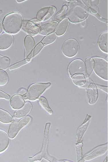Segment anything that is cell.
<instances>
[{
    "label": "cell",
    "instance_id": "37",
    "mask_svg": "<svg viewBox=\"0 0 108 162\" xmlns=\"http://www.w3.org/2000/svg\"><path fill=\"white\" fill-rule=\"evenodd\" d=\"M3 27L2 24L0 21V35L1 34L3 30Z\"/></svg>",
    "mask_w": 108,
    "mask_h": 162
},
{
    "label": "cell",
    "instance_id": "34",
    "mask_svg": "<svg viewBox=\"0 0 108 162\" xmlns=\"http://www.w3.org/2000/svg\"><path fill=\"white\" fill-rule=\"evenodd\" d=\"M0 98L9 99L10 98V96L7 93L0 90Z\"/></svg>",
    "mask_w": 108,
    "mask_h": 162
},
{
    "label": "cell",
    "instance_id": "32",
    "mask_svg": "<svg viewBox=\"0 0 108 162\" xmlns=\"http://www.w3.org/2000/svg\"><path fill=\"white\" fill-rule=\"evenodd\" d=\"M44 46V45L41 42H39L34 47L28 58H31L36 56Z\"/></svg>",
    "mask_w": 108,
    "mask_h": 162
},
{
    "label": "cell",
    "instance_id": "13",
    "mask_svg": "<svg viewBox=\"0 0 108 162\" xmlns=\"http://www.w3.org/2000/svg\"><path fill=\"white\" fill-rule=\"evenodd\" d=\"M40 29L39 24L30 21L27 22L25 26V32L29 35L32 36L37 35L39 33Z\"/></svg>",
    "mask_w": 108,
    "mask_h": 162
},
{
    "label": "cell",
    "instance_id": "28",
    "mask_svg": "<svg viewBox=\"0 0 108 162\" xmlns=\"http://www.w3.org/2000/svg\"><path fill=\"white\" fill-rule=\"evenodd\" d=\"M39 103L42 108L49 114H52L53 112L49 106L47 99L44 97H41L39 99Z\"/></svg>",
    "mask_w": 108,
    "mask_h": 162
},
{
    "label": "cell",
    "instance_id": "9",
    "mask_svg": "<svg viewBox=\"0 0 108 162\" xmlns=\"http://www.w3.org/2000/svg\"><path fill=\"white\" fill-rule=\"evenodd\" d=\"M56 7L53 6L42 8L40 9L36 15V19L39 22L47 20L55 13Z\"/></svg>",
    "mask_w": 108,
    "mask_h": 162
},
{
    "label": "cell",
    "instance_id": "26",
    "mask_svg": "<svg viewBox=\"0 0 108 162\" xmlns=\"http://www.w3.org/2000/svg\"><path fill=\"white\" fill-rule=\"evenodd\" d=\"M68 9L67 5H64L61 9L55 15V21L59 22L64 19L67 13Z\"/></svg>",
    "mask_w": 108,
    "mask_h": 162
},
{
    "label": "cell",
    "instance_id": "29",
    "mask_svg": "<svg viewBox=\"0 0 108 162\" xmlns=\"http://www.w3.org/2000/svg\"><path fill=\"white\" fill-rule=\"evenodd\" d=\"M10 63V59L8 57L0 55V69L5 70L9 67Z\"/></svg>",
    "mask_w": 108,
    "mask_h": 162
},
{
    "label": "cell",
    "instance_id": "35",
    "mask_svg": "<svg viewBox=\"0 0 108 162\" xmlns=\"http://www.w3.org/2000/svg\"><path fill=\"white\" fill-rule=\"evenodd\" d=\"M96 86L102 91L107 93L108 87L107 86H103L98 84H96Z\"/></svg>",
    "mask_w": 108,
    "mask_h": 162
},
{
    "label": "cell",
    "instance_id": "31",
    "mask_svg": "<svg viewBox=\"0 0 108 162\" xmlns=\"http://www.w3.org/2000/svg\"><path fill=\"white\" fill-rule=\"evenodd\" d=\"M30 58H26L21 61L11 65L9 67V70L11 71L18 69L28 63L30 61Z\"/></svg>",
    "mask_w": 108,
    "mask_h": 162
},
{
    "label": "cell",
    "instance_id": "11",
    "mask_svg": "<svg viewBox=\"0 0 108 162\" xmlns=\"http://www.w3.org/2000/svg\"><path fill=\"white\" fill-rule=\"evenodd\" d=\"M107 143L99 145L91 150L92 152L86 154L84 157L86 160L92 159L98 156L104 154L107 150Z\"/></svg>",
    "mask_w": 108,
    "mask_h": 162
},
{
    "label": "cell",
    "instance_id": "33",
    "mask_svg": "<svg viewBox=\"0 0 108 162\" xmlns=\"http://www.w3.org/2000/svg\"><path fill=\"white\" fill-rule=\"evenodd\" d=\"M83 145V143L81 142L78 143L76 145V149L77 152V161L82 162L83 161L82 153V149Z\"/></svg>",
    "mask_w": 108,
    "mask_h": 162
},
{
    "label": "cell",
    "instance_id": "7",
    "mask_svg": "<svg viewBox=\"0 0 108 162\" xmlns=\"http://www.w3.org/2000/svg\"><path fill=\"white\" fill-rule=\"evenodd\" d=\"M68 72L71 78L77 73L82 74L85 76L86 75L84 63L79 59H75L70 63L68 67Z\"/></svg>",
    "mask_w": 108,
    "mask_h": 162
},
{
    "label": "cell",
    "instance_id": "1",
    "mask_svg": "<svg viewBox=\"0 0 108 162\" xmlns=\"http://www.w3.org/2000/svg\"><path fill=\"white\" fill-rule=\"evenodd\" d=\"M74 0L68 3V17L70 22L78 23L85 20L88 17L89 9L82 1Z\"/></svg>",
    "mask_w": 108,
    "mask_h": 162
},
{
    "label": "cell",
    "instance_id": "5",
    "mask_svg": "<svg viewBox=\"0 0 108 162\" xmlns=\"http://www.w3.org/2000/svg\"><path fill=\"white\" fill-rule=\"evenodd\" d=\"M31 120L29 116L23 117L17 122H12L10 124L8 131L9 138L13 139L17 135L19 131L28 124Z\"/></svg>",
    "mask_w": 108,
    "mask_h": 162
},
{
    "label": "cell",
    "instance_id": "39",
    "mask_svg": "<svg viewBox=\"0 0 108 162\" xmlns=\"http://www.w3.org/2000/svg\"><path fill=\"white\" fill-rule=\"evenodd\" d=\"M26 0H17L16 1L18 3L21 2L25 1Z\"/></svg>",
    "mask_w": 108,
    "mask_h": 162
},
{
    "label": "cell",
    "instance_id": "2",
    "mask_svg": "<svg viewBox=\"0 0 108 162\" xmlns=\"http://www.w3.org/2000/svg\"><path fill=\"white\" fill-rule=\"evenodd\" d=\"M23 23V20L19 13L14 12L7 15L2 23L3 29L6 32L10 34H15L20 31Z\"/></svg>",
    "mask_w": 108,
    "mask_h": 162
},
{
    "label": "cell",
    "instance_id": "14",
    "mask_svg": "<svg viewBox=\"0 0 108 162\" xmlns=\"http://www.w3.org/2000/svg\"><path fill=\"white\" fill-rule=\"evenodd\" d=\"M10 105L14 110H18L21 108L25 103L22 96L19 94L13 95L10 100Z\"/></svg>",
    "mask_w": 108,
    "mask_h": 162
},
{
    "label": "cell",
    "instance_id": "16",
    "mask_svg": "<svg viewBox=\"0 0 108 162\" xmlns=\"http://www.w3.org/2000/svg\"><path fill=\"white\" fill-rule=\"evenodd\" d=\"M24 45L25 50V57L28 58L35 47V42L32 36H26L24 39Z\"/></svg>",
    "mask_w": 108,
    "mask_h": 162
},
{
    "label": "cell",
    "instance_id": "21",
    "mask_svg": "<svg viewBox=\"0 0 108 162\" xmlns=\"http://www.w3.org/2000/svg\"><path fill=\"white\" fill-rule=\"evenodd\" d=\"M91 11L93 14L97 13L99 0H82Z\"/></svg>",
    "mask_w": 108,
    "mask_h": 162
},
{
    "label": "cell",
    "instance_id": "20",
    "mask_svg": "<svg viewBox=\"0 0 108 162\" xmlns=\"http://www.w3.org/2000/svg\"><path fill=\"white\" fill-rule=\"evenodd\" d=\"M69 21L67 18H65L58 24L55 31L57 36H61L66 32L68 26Z\"/></svg>",
    "mask_w": 108,
    "mask_h": 162
},
{
    "label": "cell",
    "instance_id": "8",
    "mask_svg": "<svg viewBox=\"0 0 108 162\" xmlns=\"http://www.w3.org/2000/svg\"><path fill=\"white\" fill-rule=\"evenodd\" d=\"M50 124V123H47L46 124L44 133L43 146L41 151L33 157H29L28 159L30 161L32 162L40 160L42 158L47 155L46 149L48 143Z\"/></svg>",
    "mask_w": 108,
    "mask_h": 162
},
{
    "label": "cell",
    "instance_id": "38",
    "mask_svg": "<svg viewBox=\"0 0 108 162\" xmlns=\"http://www.w3.org/2000/svg\"><path fill=\"white\" fill-rule=\"evenodd\" d=\"M26 90L24 89H22L19 91V93L21 94L23 93V95H24L26 93Z\"/></svg>",
    "mask_w": 108,
    "mask_h": 162
},
{
    "label": "cell",
    "instance_id": "10",
    "mask_svg": "<svg viewBox=\"0 0 108 162\" xmlns=\"http://www.w3.org/2000/svg\"><path fill=\"white\" fill-rule=\"evenodd\" d=\"M85 89L89 103L93 104L96 102L98 98V91L95 84L91 82Z\"/></svg>",
    "mask_w": 108,
    "mask_h": 162
},
{
    "label": "cell",
    "instance_id": "15",
    "mask_svg": "<svg viewBox=\"0 0 108 162\" xmlns=\"http://www.w3.org/2000/svg\"><path fill=\"white\" fill-rule=\"evenodd\" d=\"M58 24V22L54 21L42 25L41 26L39 33L42 35H46L54 32Z\"/></svg>",
    "mask_w": 108,
    "mask_h": 162
},
{
    "label": "cell",
    "instance_id": "24",
    "mask_svg": "<svg viewBox=\"0 0 108 162\" xmlns=\"http://www.w3.org/2000/svg\"><path fill=\"white\" fill-rule=\"evenodd\" d=\"M84 64L86 74L89 77L93 70L94 61L92 58L88 57L85 59Z\"/></svg>",
    "mask_w": 108,
    "mask_h": 162
},
{
    "label": "cell",
    "instance_id": "25",
    "mask_svg": "<svg viewBox=\"0 0 108 162\" xmlns=\"http://www.w3.org/2000/svg\"><path fill=\"white\" fill-rule=\"evenodd\" d=\"M13 120L12 116L7 112L0 108V122L4 124H8Z\"/></svg>",
    "mask_w": 108,
    "mask_h": 162
},
{
    "label": "cell",
    "instance_id": "27",
    "mask_svg": "<svg viewBox=\"0 0 108 162\" xmlns=\"http://www.w3.org/2000/svg\"><path fill=\"white\" fill-rule=\"evenodd\" d=\"M57 38V35L53 32L48 34L44 37L41 40V42L45 45L54 42Z\"/></svg>",
    "mask_w": 108,
    "mask_h": 162
},
{
    "label": "cell",
    "instance_id": "40",
    "mask_svg": "<svg viewBox=\"0 0 108 162\" xmlns=\"http://www.w3.org/2000/svg\"><path fill=\"white\" fill-rule=\"evenodd\" d=\"M2 13V10H0V15Z\"/></svg>",
    "mask_w": 108,
    "mask_h": 162
},
{
    "label": "cell",
    "instance_id": "12",
    "mask_svg": "<svg viewBox=\"0 0 108 162\" xmlns=\"http://www.w3.org/2000/svg\"><path fill=\"white\" fill-rule=\"evenodd\" d=\"M13 42L11 34L4 32L0 35V50H4L10 48Z\"/></svg>",
    "mask_w": 108,
    "mask_h": 162
},
{
    "label": "cell",
    "instance_id": "6",
    "mask_svg": "<svg viewBox=\"0 0 108 162\" xmlns=\"http://www.w3.org/2000/svg\"><path fill=\"white\" fill-rule=\"evenodd\" d=\"M79 45L77 41L75 39L70 38L66 40L62 46V51L65 56L72 57L77 53Z\"/></svg>",
    "mask_w": 108,
    "mask_h": 162
},
{
    "label": "cell",
    "instance_id": "4",
    "mask_svg": "<svg viewBox=\"0 0 108 162\" xmlns=\"http://www.w3.org/2000/svg\"><path fill=\"white\" fill-rule=\"evenodd\" d=\"M92 58L94 61L93 70L95 73L101 78L107 81V61L103 58L97 56Z\"/></svg>",
    "mask_w": 108,
    "mask_h": 162
},
{
    "label": "cell",
    "instance_id": "19",
    "mask_svg": "<svg viewBox=\"0 0 108 162\" xmlns=\"http://www.w3.org/2000/svg\"><path fill=\"white\" fill-rule=\"evenodd\" d=\"M9 143V138L8 135L4 131L0 130V153L6 149Z\"/></svg>",
    "mask_w": 108,
    "mask_h": 162
},
{
    "label": "cell",
    "instance_id": "30",
    "mask_svg": "<svg viewBox=\"0 0 108 162\" xmlns=\"http://www.w3.org/2000/svg\"><path fill=\"white\" fill-rule=\"evenodd\" d=\"M9 77L7 73L4 70L0 69V86H3L8 82Z\"/></svg>",
    "mask_w": 108,
    "mask_h": 162
},
{
    "label": "cell",
    "instance_id": "23",
    "mask_svg": "<svg viewBox=\"0 0 108 162\" xmlns=\"http://www.w3.org/2000/svg\"><path fill=\"white\" fill-rule=\"evenodd\" d=\"M90 118H89L88 120V118H87V120H86L85 119L83 123L78 128L76 133V140H77L76 141L77 142L80 141L81 139L82 138L83 134L87 130L89 124V123H88L87 122H88Z\"/></svg>",
    "mask_w": 108,
    "mask_h": 162
},
{
    "label": "cell",
    "instance_id": "18",
    "mask_svg": "<svg viewBox=\"0 0 108 162\" xmlns=\"http://www.w3.org/2000/svg\"><path fill=\"white\" fill-rule=\"evenodd\" d=\"M100 49L104 52L108 53V31L103 33L100 36L98 41Z\"/></svg>",
    "mask_w": 108,
    "mask_h": 162
},
{
    "label": "cell",
    "instance_id": "22",
    "mask_svg": "<svg viewBox=\"0 0 108 162\" xmlns=\"http://www.w3.org/2000/svg\"><path fill=\"white\" fill-rule=\"evenodd\" d=\"M71 78L74 84L78 86H83L86 82L85 76L81 73L76 74Z\"/></svg>",
    "mask_w": 108,
    "mask_h": 162
},
{
    "label": "cell",
    "instance_id": "3",
    "mask_svg": "<svg viewBox=\"0 0 108 162\" xmlns=\"http://www.w3.org/2000/svg\"><path fill=\"white\" fill-rule=\"evenodd\" d=\"M51 85L50 82L33 84L30 86L26 93L23 95V97L25 100L35 101L39 98Z\"/></svg>",
    "mask_w": 108,
    "mask_h": 162
},
{
    "label": "cell",
    "instance_id": "36",
    "mask_svg": "<svg viewBox=\"0 0 108 162\" xmlns=\"http://www.w3.org/2000/svg\"><path fill=\"white\" fill-rule=\"evenodd\" d=\"M93 15H94L98 19H99V20H100L101 21L105 23H107V19H104V18H102L101 16H100L97 13H96V14H93Z\"/></svg>",
    "mask_w": 108,
    "mask_h": 162
},
{
    "label": "cell",
    "instance_id": "17",
    "mask_svg": "<svg viewBox=\"0 0 108 162\" xmlns=\"http://www.w3.org/2000/svg\"><path fill=\"white\" fill-rule=\"evenodd\" d=\"M32 108V105L31 102L29 101L27 102L21 108L15 112V117L19 118L26 116L30 112Z\"/></svg>",
    "mask_w": 108,
    "mask_h": 162
}]
</instances>
